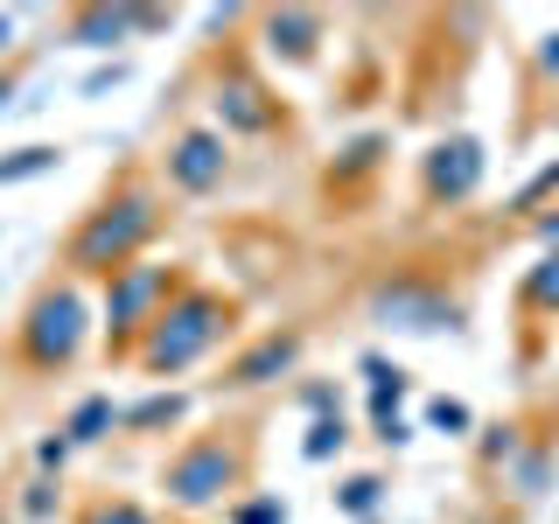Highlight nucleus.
I'll list each match as a JSON object with an SVG mask.
<instances>
[{
	"label": "nucleus",
	"instance_id": "1",
	"mask_svg": "<svg viewBox=\"0 0 559 524\" xmlns=\"http://www.w3.org/2000/svg\"><path fill=\"white\" fill-rule=\"evenodd\" d=\"M162 231H168V189L154 182V168L127 162L92 203L78 210V224L63 231L57 273L84 279V287H92V279L105 287L112 273H127V266H140V259H154Z\"/></svg>",
	"mask_w": 559,
	"mask_h": 524
},
{
	"label": "nucleus",
	"instance_id": "2",
	"mask_svg": "<svg viewBox=\"0 0 559 524\" xmlns=\"http://www.w3.org/2000/svg\"><path fill=\"white\" fill-rule=\"evenodd\" d=\"M238 329H245V301H238V294L210 287V279H189V287L154 314L147 336H140L133 371L154 378V384L189 378V371H203L210 357H224V349L238 343Z\"/></svg>",
	"mask_w": 559,
	"mask_h": 524
},
{
	"label": "nucleus",
	"instance_id": "3",
	"mask_svg": "<svg viewBox=\"0 0 559 524\" xmlns=\"http://www.w3.org/2000/svg\"><path fill=\"white\" fill-rule=\"evenodd\" d=\"M92 329H98L92 287L70 279V273H49V279H35V294L22 301V314H14L8 364L22 378H63V371H78V364H84Z\"/></svg>",
	"mask_w": 559,
	"mask_h": 524
},
{
	"label": "nucleus",
	"instance_id": "4",
	"mask_svg": "<svg viewBox=\"0 0 559 524\" xmlns=\"http://www.w3.org/2000/svg\"><path fill=\"white\" fill-rule=\"evenodd\" d=\"M252 462H259V441L245 419H217V427L189 433L182 448L162 462V503L182 517H203V511H231V503L252 489Z\"/></svg>",
	"mask_w": 559,
	"mask_h": 524
},
{
	"label": "nucleus",
	"instance_id": "5",
	"mask_svg": "<svg viewBox=\"0 0 559 524\" xmlns=\"http://www.w3.org/2000/svg\"><path fill=\"white\" fill-rule=\"evenodd\" d=\"M364 322L384 336H454L468 322V301L433 266H384L364 287Z\"/></svg>",
	"mask_w": 559,
	"mask_h": 524
},
{
	"label": "nucleus",
	"instance_id": "6",
	"mask_svg": "<svg viewBox=\"0 0 559 524\" xmlns=\"http://www.w3.org/2000/svg\"><path fill=\"white\" fill-rule=\"evenodd\" d=\"M210 127L231 140V147L238 140L294 133V112H287V98H280V84L266 78V63L238 43H224V57L210 63Z\"/></svg>",
	"mask_w": 559,
	"mask_h": 524
},
{
	"label": "nucleus",
	"instance_id": "7",
	"mask_svg": "<svg viewBox=\"0 0 559 524\" xmlns=\"http://www.w3.org/2000/svg\"><path fill=\"white\" fill-rule=\"evenodd\" d=\"M189 266H175V259H140V266L112 273L98 287V343H105V364H133L140 336L154 329V314H162L175 294L189 287Z\"/></svg>",
	"mask_w": 559,
	"mask_h": 524
},
{
	"label": "nucleus",
	"instance_id": "8",
	"mask_svg": "<svg viewBox=\"0 0 559 524\" xmlns=\"http://www.w3.org/2000/svg\"><path fill=\"white\" fill-rule=\"evenodd\" d=\"M308 343H314L308 322H273V329H259V336H245L238 349H224L210 392H217V398H252V392H266V384H280V378H301Z\"/></svg>",
	"mask_w": 559,
	"mask_h": 524
},
{
	"label": "nucleus",
	"instance_id": "9",
	"mask_svg": "<svg viewBox=\"0 0 559 524\" xmlns=\"http://www.w3.org/2000/svg\"><path fill=\"white\" fill-rule=\"evenodd\" d=\"M231 168H238V154L210 119H182V127L162 140V154H154V182H162L168 196H189V203H210L231 182Z\"/></svg>",
	"mask_w": 559,
	"mask_h": 524
},
{
	"label": "nucleus",
	"instance_id": "10",
	"mask_svg": "<svg viewBox=\"0 0 559 524\" xmlns=\"http://www.w3.org/2000/svg\"><path fill=\"white\" fill-rule=\"evenodd\" d=\"M483 175H489V147H483L476 133H433L427 154H419V175H413L419 210H462V203H476Z\"/></svg>",
	"mask_w": 559,
	"mask_h": 524
},
{
	"label": "nucleus",
	"instance_id": "11",
	"mask_svg": "<svg viewBox=\"0 0 559 524\" xmlns=\"http://www.w3.org/2000/svg\"><path fill=\"white\" fill-rule=\"evenodd\" d=\"M329 49V14L322 8H266L252 14V57L280 70H314Z\"/></svg>",
	"mask_w": 559,
	"mask_h": 524
},
{
	"label": "nucleus",
	"instance_id": "12",
	"mask_svg": "<svg viewBox=\"0 0 559 524\" xmlns=\"http://www.w3.org/2000/svg\"><path fill=\"white\" fill-rule=\"evenodd\" d=\"M392 168V133L371 127V133H349L336 154L322 162V203L343 210V203H364L378 189V175Z\"/></svg>",
	"mask_w": 559,
	"mask_h": 524
},
{
	"label": "nucleus",
	"instance_id": "13",
	"mask_svg": "<svg viewBox=\"0 0 559 524\" xmlns=\"http://www.w3.org/2000/svg\"><path fill=\"white\" fill-rule=\"evenodd\" d=\"M57 35L70 49H119L133 43V8H112V0H84V8H63Z\"/></svg>",
	"mask_w": 559,
	"mask_h": 524
},
{
	"label": "nucleus",
	"instance_id": "14",
	"mask_svg": "<svg viewBox=\"0 0 559 524\" xmlns=\"http://www.w3.org/2000/svg\"><path fill=\"white\" fill-rule=\"evenodd\" d=\"M189 419V392H175V384H154V392H140L133 406H119V433L127 441H147V433H168Z\"/></svg>",
	"mask_w": 559,
	"mask_h": 524
},
{
	"label": "nucleus",
	"instance_id": "15",
	"mask_svg": "<svg viewBox=\"0 0 559 524\" xmlns=\"http://www.w3.org/2000/svg\"><path fill=\"white\" fill-rule=\"evenodd\" d=\"M552 468H559V441H552V433H532V441L518 448V462L503 468L497 483L511 489L518 503H538V497H546V483H552Z\"/></svg>",
	"mask_w": 559,
	"mask_h": 524
},
{
	"label": "nucleus",
	"instance_id": "16",
	"mask_svg": "<svg viewBox=\"0 0 559 524\" xmlns=\"http://www.w3.org/2000/svg\"><path fill=\"white\" fill-rule=\"evenodd\" d=\"M518 314L524 322H559V252H538L532 266L518 273Z\"/></svg>",
	"mask_w": 559,
	"mask_h": 524
},
{
	"label": "nucleus",
	"instance_id": "17",
	"mask_svg": "<svg viewBox=\"0 0 559 524\" xmlns=\"http://www.w3.org/2000/svg\"><path fill=\"white\" fill-rule=\"evenodd\" d=\"M119 433V398L112 392H84L78 406L63 413V441L70 448H98V441H112Z\"/></svg>",
	"mask_w": 559,
	"mask_h": 524
},
{
	"label": "nucleus",
	"instance_id": "18",
	"mask_svg": "<svg viewBox=\"0 0 559 524\" xmlns=\"http://www.w3.org/2000/svg\"><path fill=\"white\" fill-rule=\"evenodd\" d=\"M357 378L371 384V419L399 413V406H406V392H413L406 364H392V357H384V349H364V357H357Z\"/></svg>",
	"mask_w": 559,
	"mask_h": 524
},
{
	"label": "nucleus",
	"instance_id": "19",
	"mask_svg": "<svg viewBox=\"0 0 559 524\" xmlns=\"http://www.w3.org/2000/svg\"><path fill=\"white\" fill-rule=\"evenodd\" d=\"M524 441H532V433H524V419H489V427H476V476L497 483L503 468L518 462Z\"/></svg>",
	"mask_w": 559,
	"mask_h": 524
},
{
	"label": "nucleus",
	"instance_id": "20",
	"mask_svg": "<svg viewBox=\"0 0 559 524\" xmlns=\"http://www.w3.org/2000/svg\"><path fill=\"white\" fill-rule=\"evenodd\" d=\"M49 168H63V147L57 140H28V147L0 154V189H22V182H35V175H49Z\"/></svg>",
	"mask_w": 559,
	"mask_h": 524
},
{
	"label": "nucleus",
	"instance_id": "21",
	"mask_svg": "<svg viewBox=\"0 0 559 524\" xmlns=\"http://www.w3.org/2000/svg\"><path fill=\"white\" fill-rule=\"evenodd\" d=\"M70 524H162V517H154V511H147L140 497H119V489H98V497H84V503H78V517H70Z\"/></svg>",
	"mask_w": 559,
	"mask_h": 524
},
{
	"label": "nucleus",
	"instance_id": "22",
	"mask_svg": "<svg viewBox=\"0 0 559 524\" xmlns=\"http://www.w3.org/2000/svg\"><path fill=\"white\" fill-rule=\"evenodd\" d=\"M378 503H384V476H378V468H364V476H343V483H336V511H343V517H371Z\"/></svg>",
	"mask_w": 559,
	"mask_h": 524
},
{
	"label": "nucleus",
	"instance_id": "23",
	"mask_svg": "<svg viewBox=\"0 0 559 524\" xmlns=\"http://www.w3.org/2000/svg\"><path fill=\"white\" fill-rule=\"evenodd\" d=\"M552 203H559V162H546V168L532 175V182L518 189V196H511V217H524V224H532L538 210H552Z\"/></svg>",
	"mask_w": 559,
	"mask_h": 524
},
{
	"label": "nucleus",
	"instance_id": "24",
	"mask_svg": "<svg viewBox=\"0 0 559 524\" xmlns=\"http://www.w3.org/2000/svg\"><path fill=\"white\" fill-rule=\"evenodd\" d=\"M224 524H287V497H273V489H245L231 511H224Z\"/></svg>",
	"mask_w": 559,
	"mask_h": 524
},
{
	"label": "nucleus",
	"instance_id": "25",
	"mask_svg": "<svg viewBox=\"0 0 559 524\" xmlns=\"http://www.w3.org/2000/svg\"><path fill=\"white\" fill-rule=\"evenodd\" d=\"M349 448V419L343 413H329V419H308V441H301V454L308 462H329V454H343Z\"/></svg>",
	"mask_w": 559,
	"mask_h": 524
},
{
	"label": "nucleus",
	"instance_id": "26",
	"mask_svg": "<svg viewBox=\"0 0 559 524\" xmlns=\"http://www.w3.org/2000/svg\"><path fill=\"white\" fill-rule=\"evenodd\" d=\"M427 427L448 433V441H476V413H468L462 398H433V406H427Z\"/></svg>",
	"mask_w": 559,
	"mask_h": 524
},
{
	"label": "nucleus",
	"instance_id": "27",
	"mask_svg": "<svg viewBox=\"0 0 559 524\" xmlns=\"http://www.w3.org/2000/svg\"><path fill=\"white\" fill-rule=\"evenodd\" d=\"M57 503H63V476H35L22 489V524H49V517H57Z\"/></svg>",
	"mask_w": 559,
	"mask_h": 524
},
{
	"label": "nucleus",
	"instance_id": "28",
	"mask_svg": "<svg viewBox=\"0 0 559 524\" xmlns=\"http://www.w3.org/2000/svg\"><path fill=\"white\" fill-rule=\"evenodd\" d=\"M70 454H78V448L63 441V427H57V433H43V441H35V476H63Z\"/></svg>",
	"mask_w": 559,
	"mask_h": 524
},
{
	"label": "nucleus",
	"instance_id": "29",
	"mask_svg": "<svg viewBox=\"0 0 559 524\" xmlns=\"http://www.w3.org/2000/svg\"><path fill=\"white\" fill-rule=\"evenodd\" d=\"M371 433H378V448L399 454V448L413 441V419H406V413H384V419H371Z\"/></svg>",
	"mask_w": 559,
	"mask_h": 524
},
{
	"label": "nucleus",
	"instance_id": "30",
	"mask_svg": "<svg viewBox=\"0 0 559 524\" xmlns=\"http://www.w3.org/2000/svg\"><path fill=\"white\" fill-rule=\"evenodd\" d=\"M532 63H538V84H559V28H552V35H538Z\"/></svg>",
	"mask_w": 559,
	"mask_h": 524
},
{
	"label": "nucleus",
	"instance_id": "31",
	"mask_svg": "<svg viewBox=\"0 0 559 524\" xmlns=\"http://www.w3.org/2000/svg\"><path fill=\"white\" fill-rule=\"evenodd\" d=\"M532 238H538V252H559V203L532 217Z\"/></svg>",
	"mask_w": 559,
	"mask_h": 524
},
{
	"label": "nucleus",
	"instance_id": "32",
	"mask_svg": "<svg viewBox=\"0 0 559 524\" xmlns=\"http://www.w3.org/2000/svg\"><path fill=\"white\" fill-rule=\"evenodd\" d=\"M162 28H175L168 8H133V35H162Z\"/></svg>",
	"mask_w": 559,
	"mask_h": 524
},
{
	"label": "nucleus",
	"instance_id": "33",
	"mask_svg": "<svg viewBox=\"0 0 559 524\" xmlns=\"http://www.w3.org/2000/svg\"><path fill=\"white\" fill-rule=\"evenodd\" d=\"M112 84H127V63H112V70H92V78H84V98H105Z\"/></svg>",
	"mask_w": 559,
	"mask_h": 524
},
{
	"label": "nucleus",
	"instance_id": "34",
	"mask_svg": "<svg viewBox=\"0 0 559 524\" xmlns=\"http://www.w3.org/2000/svg\"><path fill=\"white\" fill-rule=\"evenodd\" d=\"M14 49V14H0V57Z\"/></svg>",
	"mask_w": 559,
	"mask_h": 524
},
{
	"label": "nucleus",
	"instance_id": "35",
	"mask_svg": "<svg viewBox=\"0 0 559 524\" xmlns=\"http://www.w3.org/2000/svg\"><path fill=\"white\" fill-rule=\"evenodd\" d=\"M476 524H503V517H476Z\"/></svg>",
	"mask_w": 559,
	"mask_h": 524
}]
</instances>
